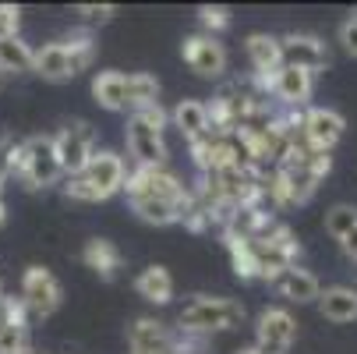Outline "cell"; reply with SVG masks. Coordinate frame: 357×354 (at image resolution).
I'll return each instance as SVG.
<instances>
[{"mask_svg": "<svg viewBox=\"0 0 357 354\" xmlns=\"http://www.w3.org/2000/svg\"><path fill=\"white\" fill-rule=\"evenodd\" d=\"M248 57H251V68L255 71L273 78L283 68V46L269 32H255V36H248Z\"/></svg>", "mask_w": 357, "mask_h": 354, "instance_id": "2e32d148", "label": "cell"}, {"mask_svg": "<svg viewBox=\"0 0 357 354\" xmlns=\"http://www.w3.org/2000/svg\"><path fill=\"white\" fill-rule=\"evenodd\" d=\"M92 96L107 110H128V75L124 71H99L92 78Z\"/></svg>", "mask_w": 357, "mask_h": 354, "instance_id": "d6986e66", "label": "cell"}, {"mask_svg": "<svg viewBox=\"0 0 357 354\" xmlns=\"http://www.w3.org/2000/svg\"><path fill=\"white\" fill-rule=\"evenodd\" d=\"M128 198H170V202H188V191L177 174L167 167H138L135 174L124 177Z\"/></svg>", "mask_w": 357, "mask_h": 354, "instance_id": "52a82bcc", "label": "cell"}, {"mask_svg": "<svg viewBox=\"0 0 357 354\" xmlns=\"http://www.w3.org/2000/svg\"><path fill=\"white\" fill-rule=\"evenodd\" d=\"M15 142L11 138H0V184H4V177L15 170Z\"/></svg>", "mask_w": 357, "mask_h": 354, "instance_id": "f546056e", "label": "cell"}, {"mask_svg": "<svg viewBox=\"0 0 357 354\" xmlns=\"http://www.w3.org/2000/svg\"><path fill=\"white\" fill-rule=\"evenodd\" d=\"M4 82H8V75H4V71H0V89H4Z\"/></svg>", "mask_w": 357, "mask_h": 354, "instance_id": "e575fe53", "label": "cell"}, {"mask_svg": "<svg viewBox=\"0 0 357 354\" xmlns=\"http://www.w3.org/2000/svg\"><path fill=\"white\" fill-rule=\"evenodd\" d=\"M128 107H131V110L160 107V82L152 78V75H145V71L128 75Z\"/></svg>", "mask_w": 357, "mask_h": 354, "instance_id": "cb8c5ba5", "label": "cell"}, {"mask_svg": "<svg viewBox=\"0 0 357 354\" xmlns=\"http://www.w3.org/2000/svg\"><path fill=\"white\" fill-rule=\"evenodd\" d=\"M61 283L57 276L50 273L46 266H29L25 276H22V305L29 312V319H46L61 309Z\"/></svg>", "mask_w": 357, "mask_h": 354, "instance_id": "8992f818", "label": "cell"}, {"mask_svg": "<svg viewBox=\"0 0 357 354\" xmlns=\"http://www.w3.org/2000/svg\"><path fill=\"white\" fill-rule=\"evenodd\" d=\"M131 209L138 220L152 223V227H170L177 220H184L188 202H170V198H131Z\"/></svg>", "mask_w": 357, "mask_h": 354, "instance_id": "ac0fdd59", "label": "cell"}, {"mask_svg": "<svg viewBox=\"0 0 357 354\" xmlns=\"http://www.w3.org/2000/svg\"><path fill=\"white\" fill-rule=\"evenodd\" d=\"M340 244H343V251H347L350 259H357V227H354V230H350V234H347Z\"/></svg>", "mask_w": 357, "mask_h": 354, "instance_id": "1f68e13d", "label": "cell"}, {"mask_svg": "<svg viewBox=\"0 0 357 354\" xmlns=\"http://www.w3.org/2000/svg\"><path fill=\"white\" fill-rule=\"evenodd\" d=\"M301 131H304V142H308V149L329 153V149L343 138L347 121H343V114H336V110H329V107H312L308 114L301 117Z\"/></svg>", "mask_w": 357, "mask_h": 354, "instance_id": "8fae6325", "label": "cell"}, {"mask_svg": "<svg viewBox=\"0 0 357 354\" xmlns=\"http://www.w3.org/2000/svg\"><path fill=\"white\" fill-rule=\"evenodd\" d=\"M167 114L163 107L135 110L128 121V149L138 160V167H167V142H163Z\"/></svg>", "mask_w": 357, "mask_h": 354, "instance_id": "277c9868", "label": "cell"}, {"mask_svg": "<svg viewBox=\"0 0 357 354\" xmlns=\"http://www.w3.org/2000/svg\"><path fill=\"white\" fill-rule=\"evenodd\" d=\"M92 36L89 32H78L71 39H61V43H46L43 50H36L32 57V71L46 82H71L78 71H85L92 64Z\"/></svg>", "mask_w": 357, "mask_h": 354, "instance_id": "6da1fadb", "label": "cell"}, {"mask_svg": "<svg viewBox=\"0 0 357 354\" xmlns=\"http://www.w3.org/2000/svg\"><path fill=\"white\" fill-rule=\"evenodd\" d=\"M297 340V323L287 309H266L259 316V333H255V351L259 354H287Z\"/></svg>", "mask_w": 357, "mask_h": 354, "instance_id": "30bf717a", "label": "cell"}, {"mask_svg": "<svg viewBox=\"0 0 357 354\" xmlns=\"http://www.w3.org/2000/svg\"><path fill=\"white\" fill-rule=\"evenodd\" d=\"M237 354H259V351H255V347H244V351H237Z\"/></svg>", "mask_w": 357, "mask_h": 354, "instance_id": "836d02e7", "label": "cell"}, {"mask_svg": "<svg viewBox=\"0 0 357 354\" xmlns=\"http://www.w3.org/2000/svg\"><path fill=\"white\" fill-rule=\"evenodd\" d=\"M78 15H82L89 25H96V22H110V18L117 15V8H114V4H99V8H96V4H82Z\"/></svg>", "mask_w": 357, "mask_h": 354, "instance_id": "83f0119b", "label": "cell"}, {"mask_svg": "<svg viewBox=\"0 0 357 354\" xmlns=\"http://www.w3.org/2000/svg\"><path fill=\"white\" fill-rule=\"evenodd\" d=\"M8 223V209H4V198H0V227Z\"/></svg>", "mask_w": 357, "mask_h": 354, "instance_id": "d6a6232c", "label": "cell"}, {"mask_svg": "<svg viewBox=\"0 0 357 354\" xmlns=\"http://www.w3.org/2000/svg\"><path fill=\"white\" fill-rule=\"evenodd\" d=\"M54 153H57V163H61V170L64 174H82L85 170V163L92 160V128L85 124V121H71V124H64L57 135H54Z\"/></svg>", "mask_w": 357, "mask_h": 354, "instance_id": "ba28073f", "label": "cell"}, {"mask_svg": "<svg viewBox=\"0 0 357 354\" xmlns=\"http://www.w3.org/2000/svg\"><path fill=\"white\" fill-rule=\"evenodd\" d=\"M29 354H32V351H29Z\"/></svg>", "mask_w": 357, "mask_h": 354, "instance_id": "8d00e7d4", "label": "cell"}, {"mask_svg": "<svg viewBox=\"0 0 357 354\" xmlns=\"http://www.w3.org/2000/svg\"><path fill=\"white\" fill-rule=\"evenodd\" d=\"M184 333H227L244 323V305L234 297H213V294H195L177 316Z\"/></svg>", "mask_w": 357, "mask_h": 354, "instance_id": "3957f363", "label": "cell"}, {"mask_svg": "<svg viewBox=\"0 0 357 354\" xmlns=\"http://www.w3.org/2000/svg\"><path fill=\"white\" fill-rule=\"evenodd\" d=\"M319 309L329 323H354L357 319V290L354 287H329L319 294Z\"/></svg>", "mask_w": 357, "mask_h": 354, "instance_id": "7402d4cb", "label": "cell"}, {"mask_svg": "<svg viewBox=\"0 0 357 354\" xmlns=\"http://www.w3.org/2000/svg\"><path fill=\"white\" fill-rule=\"evenodd\" d=\"M32 57H36V50L22 36H4V39H0V71H4V75L32 71Z\"/></svg>", "mask_w": 357, "mask_h": 354, "instance_id": "603a6c76", "label": "cell"}, {"mask_svg": "<svg viewBox=\"0 0 357 354\" xmlns=\"http://www.w3.org/2000/svg\"><path fill=\"white\" fill-rule=\"evenodd\" d=\"M354 227H357V206H347V202H340V206H333V209L326 213V234H329V237L343 241Z\"/></svg>", "mask_w": 357, "mask_h": 354, "instance_id": "d4e9b609", "label": "cell"}, {"mask_svg": "<svg viewBox=\"0 0 357 354\" xmlns=\"http://www.w3.org/2000/svg\"><path fill=\"white\" fill-rule=\"evenodd\" d=\"M135 290L152 301V305H170V297H174V276L167 266H145L135 280Z\"/></svg>", "mask_w": 357, "mask_h": 354, "instance_id": "ffe728a7", "label": "cell"}, {"mask_svg": "<svg viewBox=\"0 0 357 354\" xmlns=\"http://www.w3.org/2000/svg\"><path fill=\"white\" fill-rule=\"evenodd\" d=\"M15 170L22 174V181L29 188H50L61 181V163H57V153H54V138H29L15 149Z\"/></svg>", "mask_w": 357, "mask_h": 354, "instance_id": "5b68a950", "label": "cell"}, {"mask_svg": "<svg viewBox=\"0 0 357 354\" xmlns=\"http://www.w3.org/2000/svg\"><path fill=\"white\" fill-rule=\"evenodd\" d=\"M128 340H131V354H174V337L160 319H138Z\"/></svg>", "mask_w": 357, "mask_h": 354, "instance_id": "4fadbf2b", "label": "cell"}, {"mask_svg": "<svg viewBox=\"0 0 357 354\" xmlns=\"http://www.w3.org/2000/svg\"><path fill=\"white\" fill-rule=\"evenodd\" d=\"M276 287L287 301H297V305H308V301H319L322 294V283L315 273L301 270V266H287L280 276H276Z\"/></svg>", "mask_w": 357, "mask_h": 354, "instance_id": "9a60e30c", "label": "cell"}, {"mask_svg": "<svg viewBox=\"0 0 357 354\" xmlns=\"http://www.w3.org/2000/svg\"><path fill=\"white\" fill-rule=\"evenodd\" d=\"M0 294H4V290H0Z\"/></svg>", "mask_w": 357, "mask_h": 354, "instance_id": "d590c367", "label": "cell"}, {"mask_svg": "<svg viewBox=\"0 0 357 354\" xmlns=\"http://www.w3.org/2000/svg\"><path fill=\"white\" fill-rule=\"evenodd\" d=\"M82 263L89 266V270H96L99 276H117V270L124 266V256H121V248L114 244V241H107V237H92V241H85V248H82Z\"/></svg>", "mask_w": 357, "mask_h": 354, "instance_id": "e0dca14e", "label": "cell"}, {"mask_svg": "<svg viewBox=\"0 0 357 354\" xmlns=\"http://www.w3.org/2000/svg\"><path fill=\"white\" fill-rule=\"evenodd\" d=\"M174 124H177L191 142L213 135V131H209V103H202V99H181V103L174 107Z\"/></svg>", "mask_w": 357, "mask_h": 354, "instance_id": "44dd1931", "label": "cell"}, {"mask_svg": "<svg viewBox=\"0 0 357 354\" xmlns=\"http://www.w3.org/2000/svg\"><path fill=\"white\" fill-rule=\"evenodd\" d=\"M280 46H283V64L308 71L312 78H315V71H322L329 64L326 46L315 36H287V39H280Z\"/></svg>", "mask_w": 357, "mask_h": 354, "instance_id": "7c38bea8", "label": "cell"}, {"mask_svg": "<svg viewBox=\"0 0 357 354\" xmlns=\"http://www.w3.org/2000/svg\"><path fill=\"white\" fill-rule=\"evenodd\" d=\"M340 39H343V46L350 50V54L357 57V15H350V18L340 25Z\"/></svg>", "mask_w": 357, "mask_h": 354, "instance_id": "4dcf8cb0", "label": "cell"}, {"mask_svg": "<svg viewBox=\"0 0 357 354\" xmlns=\"http://www.w3.org/2000/svg\"><path fill=\"white\" fill-rule=\"evenodd\" d=\"M181 54H184V64L202 78H220L227 71V50H223L220 36L195 32L181 43Z\"/></svg>", "mask_w": 357, "mask_h": 354, "instance_id": "9c48e42d", "label": "cell"}, {"mask_svg": "<svg viewBox=\"0 0 357 354\" xmlns=\"http://www.w3.org/2000/svg\"><path fill=\"white\" fill-rule=\"evenodd\" d=\"M0 354H29V323H0Z\"/></svg>", "mask_w": 357, "mask_h": 354, "instance_id": "484cf974", "label": "cell"}, {"mask_svg": "<svg viewBox=\"0 0 357 354\" xmlns=\"http://www.w3.org/2000/svg\"><path fill=\"white\" fill-rule=\"evenodd\" d=\"M312 75L308 71H301V68H290V64H283L273 78H269V85H273V92H276V99H283L287 107H301V103H308V96H312Z\"/></svg>", "mask_w": 357, "mask_h": 354, "instance_id": "5bb4252c", "label": "cell"}, {"mask_svg": "<svg viewBox=\"0 0 357 354\" xmlns=\"http://www.w3.org/2000/svg\"><path fill=\"white\" fill-rule=\"evenodd\" d=\"M124 177H128V167L117 153H92L85 170L64 184V195L78 202H103L124 188Z\"/></svg>", "mask_w": 357, "mask_h": 354, "instance_id": "7a4b0ae2", "label": "cell"}, {"mask_svg": "<svg viewBox=\"0 0 357 354\" xmlns=\"http://www.w3.org/2000/svg\"><path fill=\"white\" fill-rule=\"evenodd\" d=\"M18 22H22V11L18 8L0 4V39H4V36H18Z\"/></svg>", "mask_w": 357, "mask_h": 354, "instance_id": "f1b7e54d", "label": "cell"}, {"mask_svg": "<svg viewBox=\"0 0 357 354\" xmlns=\"http://www.w3.org/2000/svg\"><path fill=\"white\" fill-rule=\"evenodd\" d=\"M198 18H202V25H206L209 36H216V32H223L230 25V11L227 8H202Z\"/></svg>", "mask_w": 357, "mask_h": 354, "instance_id": "4316f807", "label": "cell"}]
</instances>
